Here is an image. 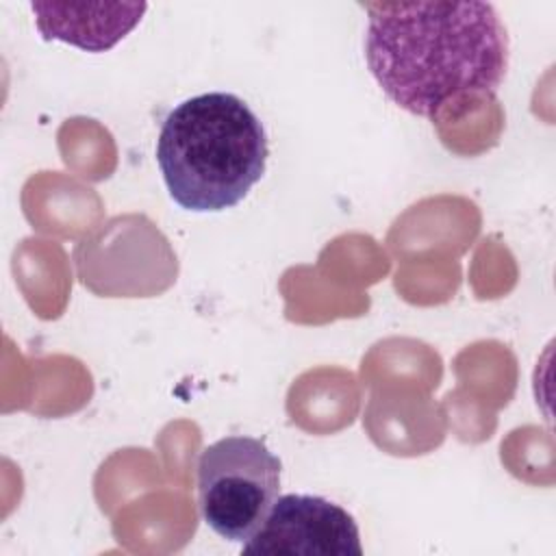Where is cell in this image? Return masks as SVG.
I'll list each match as a JSON object with an SVG mask.
<instances>
[{"mask_svg": "<svg viewBox=\"0 0 556 556\" xmlns=\"http://www.w3.org/2000/svg\"><path fill=\"white\" fill-rule=\"evenodd\" d=\"M252 556H361V532L339 504L306 493L278 495L256 534L243 543Z\"/></svg>", "mask_w": 556, "mask_h": 556, "instance_id": "obj_4", "label": "cell"}, {"mask_svg": "<svg viewBox=\"0 0 556 556\" xmlns=\"http://www.w3.org/2000/svg\"><path fill=\"white\" fill-rule=\"evenodd\" d=\"M267 156L263 122L226 91L176 104L156 139V163L169 198L193 213L237 206L263 178Z\"/></svg>", "mask_w": 556, "mask_h": 556, "instance_id": "obj_2", "label": "cell"}, {"mask_svg": "<svg viewBox=\"0 0 556 556\" xmlns=\"http://www.w3.org/2000/svg\"><path fill=\"white\" fill-rule=\"evenodd\" d=\"M365 61L400 109L439 119L493 98L508 70V33L491 2H363Z\"/></svg>", "mask_w": 556, "mask_h": 556, "instance_id": "obj_1", "label": "cell"}, {"mask_svg": "<svg viewBox=\"0 0 556 556\" xmlns=\"http://www.w3.org/2000/svg\"><path fill=\"white\" fill-rule=\"evenodd\" d=\"M280 458L263 439L224 437L198 458V506L204 523L226 541L245 543L280 495Z\"/></svg>", "mask_w": 556, "mask_h": 556, "instance_id": "obj_3", "label": "cell"}, {"mask_svg": "<svg viewBox=\"0 0 556 556\" xmlns=\"http://www.w3.org/2000/svg\"><path fill=\"white\" fill-rule=\"evenodd\" d=\"M35 26L43 39H59L87 52L111 50L148 11L146 2H30Z\"/></svg>", "mask_w": 556, "mask_h": 556, "instance_id": "obj_5", "label": "cell"}]
</instances>
